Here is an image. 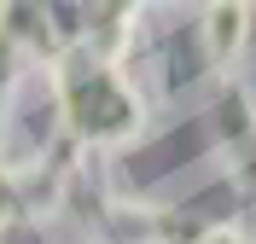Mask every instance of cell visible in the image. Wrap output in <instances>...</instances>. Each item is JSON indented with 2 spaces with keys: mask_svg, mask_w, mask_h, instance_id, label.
I'll use <instances>...</instances> for the list:
<instances>
[{
  "mask_svg": "<svg viewBox=\"0 0 256 244\" xmlns=\"http://www.w3.org/2000/svg\"><path fill=\"white\" fill-rule=\"evenodd\" d=\"M239 41H244V0H222L210 12V52L216 58H233Z\"/></svg>",
  "mask_w": 256,
  "mask_h": 244,
  "instance_id": "1",
  "label": "cell"
}]
</instances>
